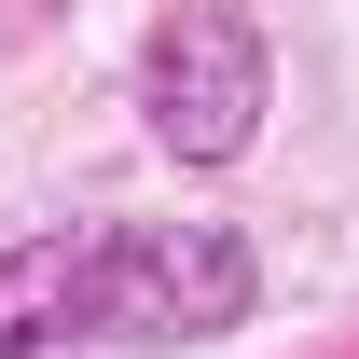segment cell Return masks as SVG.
<instances>
[{
  "instance_id": "6da1fadb",
  "label": "cell",
  "mask_w": 359,
  "mask_h": 359,
  "mask_svg": "<svg viewBox=\"0 0 359 359\" xmlns=\"http://www.w3.org/2000/svg\"><path fill=\"white\" fill-rule=\"evenodd\" d=\"M263 304L235 222H42L0 249V359L55 346H222Z\"/></svg>"
},
{
  "instance_id": "7a4b0ae2",
  "label": "cell",
  "mask_w": 359,
  "mask_h": 359,
  "mask_svg": "<svg viewBox=\"0 0 359 359\" xmlns=\"http://www.w3.org/2000/svg\"><path fill=\"white\" fill-rule=\"evenodd\" d=\"M138 111L166 166H249V138L276 111V55L235 0H166L152 42H138Z\"/></svg>"
}]
</instances>
